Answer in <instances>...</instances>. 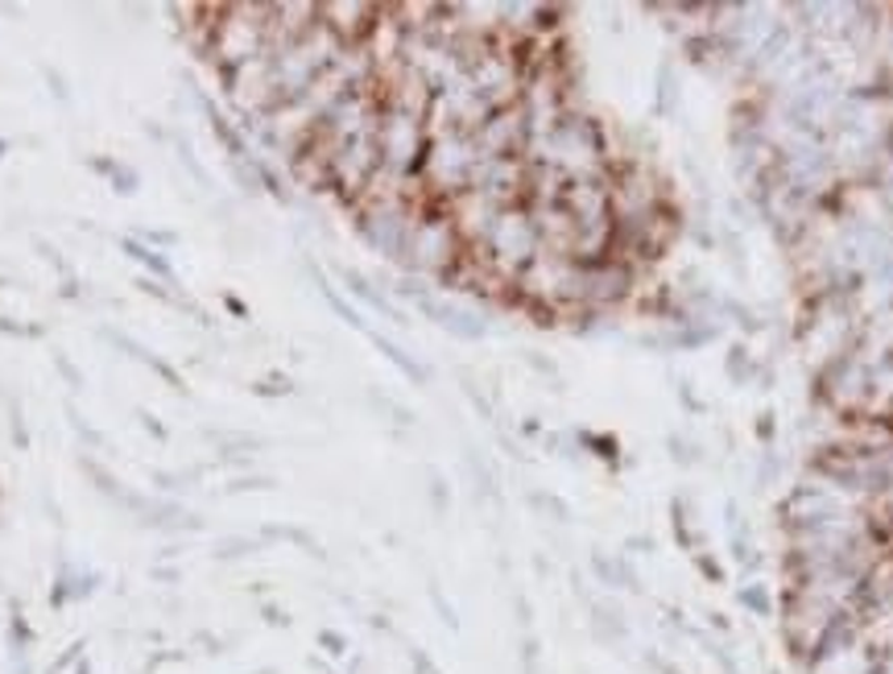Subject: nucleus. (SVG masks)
Segmentation results:
<instances>
[{
    "mask_svg": "<svg viewBox=\"0 0 893 674\" xmlns=\"http://www.w3.org/2000/svg\"><path fill=\"white\" fill-rule=\"evenodd\" d=\"M269 50V9L265 4H228L219 9V22H212L207 54L228 75L232 66L248 63Z\"/></svg>",
    "mask_w": 893,
    "mask_h": 674,
    "instance_id": "f257e3e1",
    "label": "nucleus"
},
{
    "mask_svg": "<svg viewBox=\"0 0 893 674\" xmlns=\"http://www.w3.org/2000/svg\"><path fill=\"white\" fill-rule=\"evenodd\" d=\"M372 344H377V348L385 352V356H390L393 365H397V369L406 372V377H414V381H426V369H418L414 360H410V356H406V352H401V348H393L390 340H381V335H372Z\"/></svg>",
    "mask_w": 893,
    "mask_h": 674,
    "instance_id": "9b49d317",
    "label": "nucleus"
},
{
    "mask_svg": "<svg viewBox=\"0 0 893 674\" xmlns=\"http://www.w3.org/2000/svg\"><path fill=\"white\" fill-rule=\"evenodd\" d=\"M360 232L385 257H406L410 253V237H414V219H410V212L397 199H390V203H377V207L365 212Z\"/></svg>",
    "mask_w": 893,
    "mask_h": 674,
    "instance_id": "20e7f679",
    "label": "nucleus"
},
{
    "mask_svg": "<svg viewBox=\"0 0 893 674\" xmlns=\"http://www.w3.org/2000/svg\"><path fill=\"white\" fill-rule=\"evenodd\" d=\"M125 253H129L132 262L145 265V269H150V278H162L166 285H175V269H170V262H166L162 253H153V249H145L141 240H125Z\"/></svg>",
    "mask_w": 893,
    "mask_h": 674,
    "instance_id": "6e6552de",
    "label": "nucleus"
},
{
    "mask_svg": "<svg viewBox=\"0 0 893 674\" xmlns=\"http://www.w3.org/2000/svg\"><path fill=\"white\" fill-rule=\"evenodd\" d=\"M377 145H381V162L390 170H410L414 162H422L426 141H422V120L410 109H393L381 116V129H377Z\"/></svg>",
    "mask_w": 893,
    "mask_h": 674,
    "instance_id": "f03ea898",
    "label": "nucleus"
},
{
    "mask_svg": "<svg viewBox=\"0 0 893 674\" xmlns=\"http://www.w3.org/2000/svg\"><path fill=\"white\" fill-rule=\"evenodd\" d=\"M591 630L600 633L604 641H621V637H625V621L616 616V609H604V605H596V616H591Z\"/></svg>",
    "mask_w": 893,
    "mask_h": 674,
    "instance_id": "9d476101",
    "label": "nucleus"
},
{
    "mask_svg": "<svg viewBox=\"0 0 893 674\" xmlns=\"http://www.w3.org/2000/svg\"><path fill=\"white\" fill-rule=\"evenodd\" d=\"M456 224L443 216H431V219H414V237H410V262L418 265V269H447V265L456 262Z\"/></svg>",
    "mask_w": 893,
    "mask_h": 674,
    "instance_id": "39448f33",
    "label": "nucleus"
},
{
    "mask_svg": "<svg viewBox=\"0 0 893 674\" xmlns=\"http://www.w3.org/2000/svg\"><path fill=\"white\" fill-rule=\"evenodd\" d=\"M112 340H116V348H120V352H129L132 360H141V365H150L153 372H162V377H166V381H170V385H175L178 393H187V385H182V377H178V369H170L166 360H157V356H150V352L141 348V344H132V340H125V335H112Z\"/></svg>",
    "mask_w": 893,
    "mask_h": 674,
    "instance_id": "1a4fd4ad",
    "label": "nucleus"
},
{
    "mask_svg": "<svg viewBox=\"0 0 893 674\" xmlns=\"http://www.w3.org/2000/svg\"><path fill=\"white\" fill-rule=\"evenodd\" d=\"M141 422H145V431H150V435H157V438H166V427H162V422H153L150 414L141 410Z\"/></svg>",
    "mask_w": 893,
    "mask_h": 674,
    "instance_id": "4468645a",
    "label": "nucleus"
},
{
    "mask_svg": "<svg viewBox=\"0 0 893 674\" xmlns=\"http://www.w3.org/2000/svg\"><path fill=\"white\" fill-rule=\"evenodd\" d=\"M253 390H257V393H285L290 385H285L282 377H269V381H261V385H253Z\"/></svg>",
    "mask_w": 893,
    "mask_h": 674,
    "instance_id": "ddd939ff",
    "label": "nucleus"
},
{
    "mask_svg": "<svg viewBox=\"0 0 893 674\" xmlns=\"http://www.w3.org/2000/svg\"><path fill=\"white\" fill-rule=\"evenodd\" d=\"M248 550H257V543H248V538H224V543L216 546V559H244Z\"/></svg>",
    "mask_w": 893,
    "mask_h": 674,
    "instance_id": "f8f14e48",
    "label": "nucleus"
},
{
    "mask_svg": "<svg viewBox=\"0 0 893 674\" xmlns=\"http://www.w3.org/2000/svg\"><path fill=\"white\" fill-rule=\"evenodd\" d=\"M414 303H418L422 315H431L438 327H447V331L459 335V340H480V335H484V323L472 319L468 310H459L456 303H443V298H435V294H422V290H414Z\"/></svg>",
    "mask_w": 893,
    "mask_h": 674,
    "instance_id": "423d86ee",
    "label": "nucleus"
},
{
    "mask_svg": "<svg viewBox=\"0 0 893 674\" xmlns=\"http://www.w3.org/2000/svg\"><path fill=\"white\" fill-rule=\"evenodd\" d=\"M203 109H207V116H212V129H216L219 145H224V150L232 153V162H237V166H244V162L253 157V153H248V145H244V137H240V132L232 129V120H224V116H219L216 104H203Z\"/></svg>",
    "mask_w": 893,
    "mask_h": 674,
    "instance_id": "0eeeda50",
    "label": "nucleus"
},
{
    "mask_svg": "<svg viewBox=\"0 0 893 674\" xmlns=\"http://www.w3.org/2000/svg\"><path fill=\"white\" fill-rule=\"evenodd\" d=\"M484 244H488L493 257L501 265H509V269H530V265H534V249H538V228H534V219L525 216V212L505 207L501 216H497V224L488 228Z\"/></svg>",
    "mask_w": 893,
    "mask_h": 674,
    "instance_id": "7ed1b4c3",
    "label": "nucleus"
}]
</instances>
